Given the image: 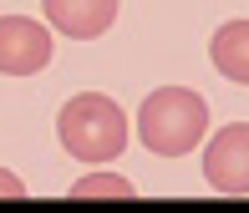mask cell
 Masks as SVG:
<instances>
[{
  "mask_svg": "<svg viewBox=\"0 0 249 213\" xmlns=\"http://www.w3.org/2000/svg\"><path fill=\"white\" fill-rule=\"evenodd\" d=\"M209 132V102L188 86H163L153 92L138 112V137L142 147L158 152V158H183L194 152Z\"/></svg>",
  "mask_w": 249,
  "mask_h": 213,
  "instance_id": "obj_1",
  "label": "cell"
},
{
  "mask_svg": "<svg viewBox=\"0 0 249 213\" xmlns=\"http://www.w3.org/2000/svg\"><path fill=\"white\" fill-rule=\"evenodd\" d=\"M56 137H61V147L71 152V158L102 167V163H112L127 147V117H122V107L112 102V97L82 92V97H71V102L61 107Z\"/></svg>",
  "mask_w": 249,
  "mask_h": 213,
  "instance_id": "obj_2",
  "label": "cell"
},
{
  "mask_svg": "<svg viewBox=\"0 0 249 213\" xmlns=\"http://www.w3.org/2000/svg\"><path fill=\"white\" fill-rule=\"evenodd\" d=\"M203 183L213 193L249 198V122H229L203 147Z\"/></svg>",
  "mask_w": 249,
  "mask_h": 213,
  "instance_id": "obj_3",
  "label": "cell"
},
{
  "mask_svg": "<svg viewBox=\"0 0 249 213\" xmlns=\"http://www.w3.org/2000/svg\"><path fill=\"white\" fill-rule=\"evenodd\" d=\"M51 61V31L31 16H0V76H36Z\"/></svg>",
  "mask_w": 249,
  "mask_h": 213,
  "instance_id": "obj_4",
  "label": "cell"
},
{
  "mask_svg": "<svg viewBox=\"0 0 249 213\" xmlns=\"http://www.w3.org/2000/svg\"><path fill=\"white\" fill-rule=\"evenodd\" d=\"M46 20L71 41H97L117 20V0H46Z\"/></svg>",
  "mask_w": 249,
  "mask_h": 213,
  "instance_id": "obj_5",
  "label": "cell"
},
{
  "mask_svg": "<svg viewBox=\"0 0 249 213\" xmlns=\"http://www.w3.org/2000/svg\"><path fill=\"white\" fill-rule=\"evenodd\" d=\"M209 56L229 82L249 86V20H224L209 41Z\"/></svg>",
  "mask_w": 249,
  "mask_h": 213,
  "instance_id": "obj_6",
  "label": "cell"
},
{
  "mask_svg": "<svg viewBox=\"0 0 249 213\" xmlns=\"http://www.w3.org/2000/svg\"><path fill=\"white\" fill-rule=\"evenodd\" d=\"M138 188L127 183V178H117V173H92V178H82V183L71 188V198L76 203H92V198H132Z\"/></svg>",
  "mask_w": 249,
  "mask_h": 213,
  "instance_id": "obj_7",
  "label": "cell"
},
{
  "mask_svg": "<svg viewBox=\"0 0 249 213\" xmlns=\"http://www.w3.org/2000/svg\"><path fill=\"white\" fill-rule=\"evenodd\" d=\"M26 193H31V188L20 183L16 173H5V167H0V198H10V203H20V198H26Z\"/></svg>",
  "mask_w": 249,
  "mask_h": 213,
  "instance_id": "obj_8",
  "label": "cell"
}]
</instances>
